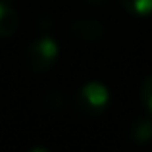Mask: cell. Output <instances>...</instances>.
<instances>
[{
	"label": "cell",
	"mask_w": 152,
	"mask_h": 152,
	"mask_svg": "<svg viewBox=\"0 0 152 152\" xmlns=\"http://www.w3.org/2000/svg\"><path fill=\"white\" fill-rule=\"evenodd\" d=\"M110 104V91L100 81H89L77 93V108L87 115H96Z\"/></svg>",
	"instance_id": "1"
},
{
	"label": "cell",
	"mask_w": 152,
	"mask_h": 152,
	"mask_svg": "<svg viewBox=\"0 0 152 152\" xmlns=\"http://www.w3.org/2000/svg\"><path fill=\"white\" fill-rule=\"evenodd\" d=\"M19 27V15L6 0H0V37H12Z\"/></svg>",
	"instance_id": "4"
},
{
	"label": "cell",
	"mask_w": 152,
	"mask_h": 152,
	"mask_svg": "<svg viewBox=\"0 0 152 152\" xmlns=\"http://www.w3.org/2000/svg\"><path fill=\"white\" fill-rule=\"evenodd\" d=\"M123 8L133 15H150L152 14V0H119Z\"/></svg>",
	"instance_id": "6"
},
{
	"label": "cell",
	"mask_w": 152,
	"mask_h": 152,
	"mask_svg": "<svg viewBox=\"0 0 152 152\" xmlns=\"http://www.w3.org/2000/svg\"><path fill=\"white\" fill-rule=\"evenodd\" d=\"M87 2H91V4H102V2H106V0H87Z\"/></svg>",
	"instance_id": "9"
},
{
	"label": "cell",
	"mask_w": 152,
	"mask_h": 152,
	"mask_svg": "<svg viewBox=\"0 0 152 152\" xmlns=\"http://www.w3.org/2000/svg\"><path fill=\"white\" fill-rule=\"evenodd\" d=\"M60 48L56 45V41L52 37H41L37 41L31 42L27 56H29V64L35 71H46L48 67L54 66V62L58 60Z\"/></svg>",
	"instance_id": "2"
},
{
	"label": "cell",
	"mask_w": 152,
	"mask_h": 152,
	"mask_svg": "<svg viewBox=\"0 0 152 152\" xmlns=\"http://www.w3.org/2000/svg\"><path fill=\"white\" fill-rule=\"evenodd\" d=\"M29 152H50V150H46V148H42V146H35V148H31Z\"/></svg>",
	"instance_id": "8"
},
{
	"label": "cell",
	"mask_w": 152,
	"mask_h": 152,
	"mask_svg": "<svg viewBox=\"0 0 152 152\" xmlns=\"http://www.w3.org/2000/svg\"><path fill=\"white\" fill-rule=\"evenodd\" d=\"M106 33L104 23L98 19H77L71 23V35L83 42H96Z\"/></svg>",
	"instance_id": "3"
},
{
	"label": "cell",
	"mask_w": 152,
	"mask_h": 152,
	"mask_svg": "<svg viewBox=\"0 0 152 152\" xmlns=\"http://www.w3.org/2000/svg\"><path fill=\"white\" fill-rule=\"evenodd\" d=\"M131 137L135 142H148L152 139V119L141 118L131 127Z\"/></svg>",
	"instance_id": "5"
},
{
	"label": "cell",
	"mask_w": 152,
	"mask_h": 152,
	"mask_svg": "<svg viewBox=\"0 0 152 152\" xmlns=\"http://www.w3.org/2000/svg\"><path fill=\"white\" fill-rule=\"evenodd\" d=\"M141 98H142V104H145V108L152 114V75L142 81L141 85Z\"/></svg>",
	"instance_id": "7"
}]
</instances>
